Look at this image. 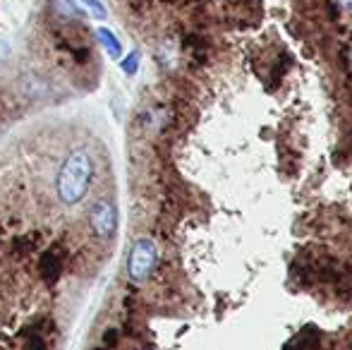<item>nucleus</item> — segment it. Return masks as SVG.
Returning a JSON list of instances; mask_svg holds the SVG:
<instances>
[{
    "mask_svg": "<svg viewBox=\"0 0 352 350\" xmlns=\"http://www.w3.org/2000/svg\"><path fill=\"white\" fill-rule=\"evenodd\" d=\"M77 5H82V8H87V10H91L96 17H106V8L101 5V0H74Z\"/></svg>",
    "mask_w": 352,
    "mask_h": 350,
    "instance_id": "1a4fd4ad",
    "label": "nucleus"
},
{
    "mask_svg": "<svg viewBox=\"0 0 352 350\" xmlns=\"http://www.w3.org/2000/svg\"><path fill=\"white\" fill-rule=\"evenodd\" d=\"M350 350H352V348H350Z\"/></svg>",
    "mask_w": 352,
    "mask_h": 350,
    "instance_id": "ddd939ff",
    "label": "nucleus"
},
{
    "mask_svg": "<svg viewBox=\"0 0 352 350\" xmlns=\"http://www.w3.org/2000/svg\"><path fill=\"white\" fill-rule=\"evenodd\" d=\"M118 338H120V333H118V329H108V331L103 333L101 348H103V350H111V348L118 343Z\"/></svg>",
    "mask_w": 352,
    "mask_h": 350,
    "instance_id": "9b49d317",
    "label": "nucleus"
},
{
    "mask_svg": "<svg viewBox=\"0 0 352 350\" xmlns=\"http://www.w3.org/2000/svg\"><path fill=\"white\" fill-rule=\"evenodd\" d=\"M89 221H91V228L98 238H113L118 228V206L113 204V199L101 197L98 201H94L91 211H89Z\"/></svg>",
    "mask_w": 352,
    "mask_h": 350,
    "instance_id": "7ed1b4c3",
    "label": "nucleus"
},
{
    "mask_svg": "<svg viewBox=\"0 0 352 350\" xmlns=\"http://www.w3.org/2000/svg\"><path fill=\"white\" fill-rule=\"evenodd\" d=\"M98 39H101V43L108 48V53H111V58H120V53H122V48H120V43H118V39L113 36L108 29H98Z\"/></svg>",
    "mask_w": 352,
    "mask_h": 350,
    "instance_id": "423d86ee",
    "label": "nucleus"
},
{
    "mask_svg": "<svg viewBox=\"0 0 352 350\" xmlns=\"http://www.w3.org/2000/svg\"><path fill=\"white\" fill-rule=\"evenodd\" d=\"M24 350H48V346L38 333H32V336L27 338V343H24Z\"/></svg>",
    "mask_w": 352,
    "mask_h": 350,
    "instance_id": "9d476101",
    "label": "nucleus"
},
{
    "mask_svg": "<svg viewBox=\"0 0 352 350\" xmlns=\"http://www.w3.org/2000/svg\"><path fill=\"white\" fill-rule=\"evenodd\" d=\"M158 262V248L153 240L140 238L132 248L130 262H127V271H130L132 281H146L151 276L153 266Z\"/></svg>",
    "mask_w": 352,
    "mask_h": 350,
    "instance_id": "f03ea898",
    "label": "nucleus"
},
{
    "mask_svg": "<svg viewBox=\"0 0 352 350\" xmlns=\"http://www.w3.org/2000/svg\"><path fill=\"white\" fill-rule=\"evenodd\" d=\"M91 182V159L87 151H72L58 175V197L65 204H77Z\"/></svg>",
    "mask_w": 352,
    "mask_h": 350,
    "instance_id": "f257e3e1",
    "label": "nucleus"
},
{
    "mask_svg": "<svg viewBox=\"0 0 352 350\" xmlns=\"http://www.w3.org/2000/svg\"><path fill=\"white\" fill-rule=\"evenodd\" d=\"M36 238H38V235H27V238H17V240H14V245H12V250H14V252H19V254L34 252V248H36Z\"/></svg>",
    "mask_w": 352,
    "mask_h": 350,
    "instance_id": "0eeeda50",
    "label": "nucleus"
},
{
    "mask_svg": "<svg viewBox=\"0 0 352 350\" xmlns=\"http://www.w3.org/2000/svg\"><path fill=\"white\" fill-rule=\"evenodd\" d=\"M63 264H65V250L60 245H53L51 250L41 254V262H38V271H41V278L46 285H56L58 278L63 274Z\"/></svg>",
    "mask_w": 352,
    "mask_h": 350,
    "instance_id": "20e7f679",
    "label": "nucleus"
},
{
    "mask_svg": "<svg viewBox=\"0 0 352 350\" xmlns=\"http://www.w3.org/2000/svg\"><path fill=\"white\" fill-rule=\"evenodd\" d=\"M340 5H343L348 12H352V0H340Z\"/></svg>",
    "mask_w": 352,
    "mask_h": 350,
    "instance_id": "f8f14e48",
    "label": "nucleus"
},
{
    "mask_svg": "<svg viewBox=\"0 0 352 350\" xmlns=\"http://www.w3.org/2000/svg\"><path fill=\"white\" fill-rule=\"evenodd\" d=\"M287 350H319V333L314 329H305L302 333H297L295 341L287 346Z\"/></svg>",
    "mask_w": 352,
    "mask_h": 350,
    "instance_id": "39448f33",
    "label": "nucleus"
},
{
    "mask_svg": "<svg viewBox=\"0 0 352 350\" xmlns=\"http://www.w3.org/2000/svg\"><path fill=\"white\" fill-rule=\"evenodd\" d=\"M120 67H122V70H125L130 77H132V75H137V70H140V53L132 51L130 56H127L125 61L120 63Z\"/></svg>",
    "mask_w": 352,
    "mask_h": 350,
    "instance_id": "6e6552de",
    "label": "nucleus"
}]
</instances>
